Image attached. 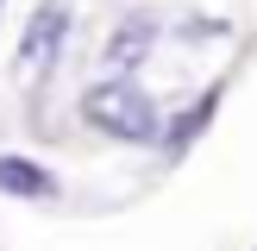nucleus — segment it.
<instances>
[{
    "instance_id": "1",
    "label": "nucleus",
    "mask_w": 257,
    "mask_h": 251,
    "mask_svg": "<svg viewBox=\"0 0 257 251\" xmlns=\"http://www.w3.org/2000/svg\"><path fill=\"white\" fill-rule=\"evenodd\" d=\"M82 119L94 132L119 138V145H157V100L132 82V75H107V82L82 88Z\"/></svg>"
},
{
    "instance_id": "2",
    "label": "nucleus",
    "mask_w": 257,
    "mask_h": 251,
    "mask_svg": "<svg viewBox=\"0 0 257 251\" xmlns=\"http://www.w3.org/2000/svg\"><path fill=\"white\" fill-rule=\"evenodd\" d=\"M69 0H38L25 13V32H19V63L25 69H44V63L63 57V38H69Z\"/></svg>"
},
{
    "instance_id": "3",
    "label": "nucleus",
    "mask_w": 257,
    "mask_h": 251,
    "mask_svg": "<svg viewBox=\"0 0 257 251\" xmlns=\"http://www.w3.org/2000/svg\"><path fill=\"white\" fill-rule=\"evenodd\" d=\"M151 32H163L157 13H125V19H119V32L107 38V63H113V75H132L138 63L151 57Z\"/></svg>"
},
{
    "instance_id": "4",
    "label": "nucleus",
    "mask_w": 257,
    "mask_h": 251,
    "mask_svg": "<svg viewBox=\"0 0 257 251\" xmlns=\"http://www.w3.org/2000/svg\"><path fill=\"white\" fill-rule=\"evenodd\" d=\"M0 195H13V201H50L57 195V176H50L44 163H32V157H0Z\"/></svg>"
},
{
    "instance_id": "5",
    "label": "nucleus",
    "mask_w": 257,
    "mask_h": 251,
    "mask_svg": "<svg viewBox=\"0 0 257 251\" xmlns=\"http://www.w3.org/2000/svg\"><path fill=\"white\" fill-rule=\"evenodd\" d=\"M213 113H220V88H207V94H201L188 113H176V119H170V126H157V132L170 138V151H188V145L201 138V126L213 119Z\"/></svg>"
}]
</instances>
